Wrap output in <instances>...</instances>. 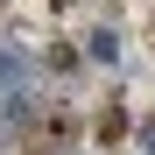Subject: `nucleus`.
<instances>
[{
    "mask_svg": "<svg viewBox=\"0 0 155 155\" xmlns=\"http://www.w3.org/2000/svg\"><path fill=\"white\" fill-rule=\"evenodd\" d=\"M92 57L113 64V57H120V35H113V28H92Z\"/></svg>",
    "mask_w": 155,
    "mask_h": 155,
    "instance_id": "f257e3e1",
    "label": "nucleus"
},
{
    "mask_svg": "<svg viewBox=\"0 0 155 155\" xmlns=\"http://www.w3.org/2000/svg\"><path fill=\"white\" fill-rule=\"evenodd\" d=\"M141 155H155V120H141Z\"/></svg>",
    "mask_w": 155,
    "mask_h": 155,
    "instance_id": "7ed1b4c3",
    "label": "nucleus"
},
{
    "mask_svg": "<svg viewBox=\"0 0 155 155\" xmlns=\"http://www.w3.org/2000/svg\"><path fill=\"white\" fill-rule=\"evenodd\" d=\"M14 78H21V64L7 57V49H0V85H14Z\"/></svg>",
    "mask_w": 155,
    "mask_h": 155,
    "instance_id": "f03ea898",
    "label": "nucleus"
}]
</instances>
